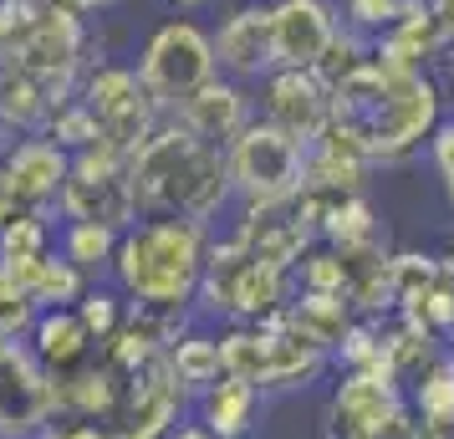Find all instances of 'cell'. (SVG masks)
Returning a JSON list of instances; mask_svg holds the SVG:
<instances>
[{
  "label": "cell",
  "mask_w": 454,
  "mask_h": 439,
  "mask_svg": "<svg viewBox=\"0 0 454 439\" xmlns=\"http://www.w3.org/2000/svg\"><path fill=\"white\" fill-rule=\"evenodd\" d=\"M230 189L240 205H291L307 179V144L281 133L266 118H250L240 138H230Z\"/></svg>",
  "instance_id": "8992f818"
},
{
  "label": "cell",
  "mask_w": 454,
  "mask_h": 439,
  "mask_svg": "<svg viewBox=\"0 0 454 439\" xmlns=\"http://www.w3.org/2000/svg\"><path fill=\"white\" fill-rule=\"evenodd\" d=\"M164 363H168V373H174V383H179L189 398H200L209 383H220V378H225L220 337L200 333V327H184V333L174 337V342L164 348Z\"/></svg>",
  "instance_id": "484cf974"
},
{
  "label": "cell",
  "mask_w": 454,
  "mask_h": 439,
  "mask_svg": "<svg viewBox=\"0 0 454 439\" xmlns=\"http://www.w3.org/2000/svg\"><path fill=\"white\" fill-rule=\"evenodd\" d=\"M368 62H372V42L368 36H357V31H348V26H337L332 46L322 51V62L311 67V72H317V82L332 92V87H342L348 77H357Z\"/></svg>",
  "instance_id": "f1b7e54d"
},
{
  "label": "cell",
  "mask_w": 454,
  "mask_h": 439,
  "mask_svg": "<svg viewBox=\"0 0 454 439\" xmlns=\"http://www.w3.org/2000/svg\"><path fill=\"white\" fill-rule=\"evenodd\" d=\"M51 251H57V235H51L46 209H16V215L0 225V271L5 276L26 281Z\"/></svg>",
  "instance_id": "d4e9b609"
},
{
  "label": "cell",
  "mask_w": 454,
  "mask_h": 439,
  "mask_svg": "<svg viewBox=\"0 0 454 439\" xmlns=\"http://www.w3.org/2000/svg\"><path fill=\"white\" fill-rule=\"evenodd\" d=\"M26 348L36 353V363H42L51 378L77 373L82 363L98 357V342L87 337L77 307H46V312H36L31 333H26Z\"/></svg>",
  "instance_id": "ffe728a7"
},
{
  "label": "cell",
  "mask_w": 454,
  "mask_h": 439,
  "mask_svg": "<svg viewBox=\"0 0 454 439\" xmlns=\"http://www.w3.org/2000/svg\"><path fill=\"white\" fill-rule=\"evenodd\" d=\"M21 286L31 292V302H36V307L46 312V307H77V302H82V292L92 286V281H87V276L77 271L72 261H62V255L51 251L42 266H36V271L26 276Z\"/></svg>",
  "instance_id": "83f0119b"
},
{
  "label": "cell",
  "mask_w": 454,
  "mask_h": 439,
  "mask_svg": "<svg viewBox=\"0 0 454 439\" xmlns=\"http://www.w3.org/2000/svg\"><path fill=\"white\" fill-rule=\"evenodd\" d=\"M409 5L413 0H342V26L372 42V36H383L393 21H403Z\"/></svg>",
  "instance_id": "1f68e13d"
},
{
  "label": "cell",
  "mask_w": 454,
  "mask_h": 439,
  "mask_svg": "<svg viewBox=\"0 0 454 439\" xmlns=\"http://www.w3.org/2000/svg\"><path fill=\"white\" fill-rule=\"evenodd\" d=\"M123 378L107 368L103 357H92L82 363L77 373L57 378V409L62 419H92V424H107V419L118 414V398H123Z\"/></svg>",
  "instance_id": "7402d4cb"
},
{
  "label": "cell",
  "mask_w": 454,
  "mask_h": 439,
  "mask_svg": "<svg viewBox=\"0 0 454 439\" xmlns=\"http://www.w3.org/2000/svg\"><path fill=\"white\" fill-rule=\"evenodd\" d=\"M444 113L450 103L434 72H388V67L368 62L357 77L332 87V123L372 164H398L413 148H424Z\"/></svg>",
  "instance_id": "6da1fadb"
},
{
  "label": "cell",
  "mask_w": 454,
  "mask_h": 439,
  "mask_svg": "<svg viewBox=\"0 0 454 439\" xmlns=\"http://www.w3.org/2000/svg\"><path fill=\"white\" fill-rule=\"evenodd\" d=\"M444 261H450V266H454V231H450V251H444Z\"/></svg>",
  "instance_id": "ee69618b"
},
{
  "label": "cell",
  "mask_w": 454,
  "mask_h": 439,
  "mask_svg": "<svg viewBox=\"0 0 454 439\" xmlns=\"http://www.w3.org/2000/svg\"><path fill=\"white\" fill-rule=\"evenodd\" d=\"M429 159H434V174H439V184H444V194H450V205H454V113H444L439 128L429 133Z\"/></svg>",
  "instance_id": "836d02e7"
},
{
  "label": "cell",
  "mask_w": 454,
  "mask_h": 439,
  "mask_svg": "<svg viewBox=\"0 0 454 439\" xmlns=\"http://www.w3.org/2000/svg\"><path fill=\"white\" fill-rule=\"evenodd\" d=\"M368 174H372V159L352 144L337 123H327L322 138L307 148V179H301V194H296V200L327 205V200L368 194Z\"/></svg>",
  "instance_id": "e0dca14e"
},
{
  "label": "cell",
  "mask_w": 454,
  "mask_h": 439,
  "mask_svg": "<svg viewBox=\"0 0 454 439\" xmlns=\"http://www.w3.org/2000/svg\"><path fill=\"white\" fill-rule=\"evenodd\" d=\"M261 404H266V394H261L255 383L225 373L220 383H209L205 394H200V424H205L215 439H250Z\"/></svg>",
  "instance_id": "603a6c76"
},
{
  "label": "cell",
  "mask_w": 454,
  "mask_h": 439,
  "mask_svg": "<svg viewBox=\"0 0 454 439\" xmlns=\"http://www.w3.org/2000/svg\"><path fill=\"white\" fill-rule=\"evenodd\" d=\"M77 317H82V327L87 337L103 348V342H113V337L123 333V322H128V296L118 292V286H87L82 302H77Z\"/></svg>",
  "instance_id": "f546056e"
},
{
  "label": "cell",
  "mask_w": 454,
  "mask_h": 439,
  "mask_svg": "<svg viewBox=\"0 0 454 439\" xmlns=\"http://www.w3.org/2000/svg\"><path fill=\"white\" fill-rule=\"evenodd\" d=\"M16 209H21V205H16V194H11V179H5V159H0V225H5Z\"/></svg>",
  "instance_id": "74e56055"
},
{
  "label": "cell",
  "mask_w": 454,
  "mask_h": 439,
  "mask_svg": "<svg viewBox=\"0 0 454 439\" xmlns=\"http://www.w3.org/2000/svg\"><path fill=\"white\" fill-rule=\"evenodd\" d=\"M128 179H133L138 215H179V220L215 225V215L235 200L225 148L194 138L174 118H164L128 153Z\"/></svg>",
  "instance_id": "7a4b0ae2"
},
{
  "label": "cell",
  "mask_w": 454,
  "mask_h": 439,
  "mask_svg": "<svg viewBox=\"0 0 454 439\" xmlns=\"http://www.w3.org/2000/svg\"><path fill=\"white\" fill-rule=\"evenodd\" d=\"M57 209H62V220H92V225H107V231L123 235L138 220V200H133V179H128V153L103 148V144L72 153Z\"/></svg>",
  "instance_id": "9c48e42d"
},
{
  "label": "cell",
  "mask_w": 454,
  "mask_h": 439,
  "mask_svg": "<svg viewBox=\"0 0 454 439\" xmlns=\"http://www.w3.org/2000/svg\"><path fill=\"white\" fill-rule=\"evenodd\" d=\"M450 348H454V327H450Z\"/></svg>",
  "instance_id": "f6af8a7d"
},
{
  "label": "cell",
  "mask_w": 454,
  "mask_h": 439,
  "mask_svg": "<svg viewBox=\"0 0 454 439\" xmlns=\"http://www.w3.org/2000/svg\"><path fill=\"white\" fill-rule=\"evenodd\" d=\"M255 118H266V123H276L281 133H291L311 148L322 138V128L332 123V92L317 82V72L276 67L255 82Z\"/></svg>",
  "instance_id": "4fadbf2b"
},
{
  "label": "cell",
  "mask_w": 454,
  "mask_h": 439,
  "mask_svg": "<svg viewBox=\"0 0 454 439\" xmlns=\"http://www.w3.org/2000/svg\"><path fill=\"white\" fill-rule=\"evenodd\" d=\"M31 439H62V419H57V424H46V429H36Z\"/></svg>",
  "instance_id": "b9f144b4"
},
{
  "label": "cell",
  "mask_w": 454,
  "mask_h": 439,
  "mask_svg": "<svg viewBox=\"0 0 454 439\" xmlns=\"http://www.w3.org/2000/svg\"><path fill=\"white\" fill-rule=\"evenodd\" d=\"M439 57H444V42H439V31H434L424 0H413L409 16L393 21L383 36H372V62L388 67V72H429Z\"/></svg>",
  "instance_id": "44dd1931"
},
{
  "label": "cell",
  "mask_w": 454,
  "mask_h": 439,
  "mask_svg": "<svg viewBox=\"0 0 454 439\" xmlns=\"http://www.w3.org/2000/svg\"><path fill=\"white\" fill-rule=\"evenodd\" d=\"M209 42H215V62H220L225 77H235V82H261L266 72H276V51H270V0L235 5Z\"/></svg>",
  "instance_id": "ac0fdd59"
},
{
  "label": "cell",
  "mask_w": 454,
  "mask_h": 439,
  "mask_svg": "<svg viewBox=\"0 0 454 439\" xmlns=\"http://www.w3.org/2000/svg\"><path fill=\"white\" fill-rule=\"evenodd\" d=\"M409 419V398H403V383L388 373H342L337 394H332L327 409V435L332 439H383L398 424Z\"/></svg>",
  "instance_id": "7c38bea8"
},
{
  "label": "cell",
  "mask_w": 454,
  "mask_h": 439,
  "mask_svg": "<svg viewBox=\"0 0 454 439\" xmlns=\"http://www.w3.org/2000/svg\"><path fill=\"white\" fill-rule=\"evenodd\" d=\"M133 72L148 87V98L168 113L179 98H189L194 87H205L220 72V62H215V42H209L205 26H194L189 16H174V21L153 26V36L144 42Z\"/></svg>",
  "instance_id": "52a82bcc"
},
{
  "label": "cell",
  "mask_w": 454,
  "mask_h": 439,
  "mask_svg": "<svg viewBox=\"0 0 454 439\" xmlns=\"http://www.w3.org/2000/svg\"><path fill=\"white\" fill-rule=\"evenodd\" d=\"M424 11H429L434 31H439V42H444V51L454 46V0H424Z\"/></svg>",
  "instance_id": "e575fe53"
},
{
  "label": "cell",
  "mask_w": 454,
  "mask_h": 439,
  "mask_svg": "<svg viewBox=\"0 0 454 439\" xmlns=\"http://www.w3.org/2000/svg\"><path fill=\"white\" fill-rule=\"evenodd\" d=\"M77 98L87 103L92 123H98V144L118 148V153H133L153 128L164 123V107L148 98V87L138 82L133 67H82V82H77Z\"/></svg>",
  "instance_id": "ba28073f"
},
{
  "label": "cell",
  "mask_w": 454,
  "mask_h": 439,
  "mask_svg": "<svg viewBox=\"0 0 454 439\" xmlns=\"http://www.w3.org/2000/svg\"><path fill=\"white\" fill-rule=\"evenodd\" d=\"M113 251H118V231H107V225H92V220H62V231H57V255L72 261L87 281L107 276Z\"/></svg>",
  "instance_id": "4316f807"
},
{
  "label": "cell",
  "mask_w": 454,
  "mask_h": 439,
  "mask_svg": "<svg viewBox=\"0 0 454 439\" xmlns=\"http://www.w3.org/2000/svg\"><path fill=\"white\" fill-rule=\"evenodd\" d=\"M184 404L189 394L174 383L168 363H148L138 378H128L123 398H118V414L107 419L113 439H168L174 424L184 419Z\"/></svg>",
  "instance_id": "5bb4252c"
},
{
  "label": "cell",
  "mask_w": 454,
  "mask_h": 439,
  "mask_svg": "<svg viewBox=\"0 0 454 439\" xmlns=\"http://www.w3.org/2000/svg\"><path fill=\"white\" fill-rule=\"evenodd\" d=\"M337 5L332 0H270V51L276 67L291 72H311L322 62V51L337 36Z\"/></svg>",
  "instance_id": "2e32d148"
},
{
  "label": "cell",
  "mask_w": 454,
  "mask_h": 439,
  "mask_svg": "<svg viewBox=\"0 0 454 439\" xmlns=\"http://www.w3.org/2000/svg\"><path fill=\"white\" fill-rule=\"evenodd\" d=\"M434 77H439V87H444V103H450V98H454V46L439 57V62H434Z\"/></svg>",
  "instance_id": "8d00e7d4"
},
{
  "label": "cell",
  "mask_w": 454,
  "mask_h": 439,
  "mask_svg": "<svg viewBox=\"0 0 454 439\" xmlns=\"http://www.w3.org/2000/svg\"><path fill=\"white\" fill-rule=\"evenodd\" d=\"M409 414L419 419V429H454V348L444 342L439 353L403 383Z\"/></svg>",
  "instance_id": "cb8c5ba5"
},
{
  "label": "cell",
  "mask_w": 454,
  "mask_h": 439,
  "mask_svg": "<svg viewBox=\"0 0 454 439\" xmlns=\"http://www.w3.org/2000/svg\"><path fill=\"white\" fill-rule=\"evenodd\" d=\"M46 138L57 148H67V153H82V148H98V123H92V113H87V103L72 92L67 103L51 107V118H46L42 128Z\"/></svg>",
  "instance_id": "4dcf8cb0"
},
{
  "label": "cell",
  "mask_w": 454,
  "mask_h": 439,
  "mask_svg": "<svg viewBox=\"0 0 454 439\" xmlns=\"http://www.w3.org/2000/svg\"><path fill=\"white\" fill-rule=\"evenodd\" d=\"M159 5H168V11H205L209 0H159Z\"/></svg>",
  "instance_id": "ab89813d"
},
{
  "label": "cell",
  "mask_w": 454,
  "mask_h": 439,
  "mask_svg": "<svg viewBox=\"0 0 454 439\" xmlns=\"http://www.w3.org/2000/svg\"><path fill=\"white\" fill-rule=\"evenodd\" d=\"M0 159H5V179H11V194H16V205H21V209H46V205H57V200H62L72 153L57 148L46 133L16 138Z\"/></svg>",
  "instance_id": "d6986e66"
},
{
  "label": "cell",
  "mask_w": 454,
  "mask_h": 439,
  "mask_svg": "<svg viewBox=\"0 0 454 439\" xmlns=\"http://www.w3.org/2000/svg\"><path fill=\"white\" fill-rule=\"evenodd\" d=\"M36 312H42V307L31 302V292H26L16 276L0 271V342H26Z\"/></svg>",
  "instance_id": "d6a6232c"
},
{
  "label": "cell",
  "mask_w": 454,
  "mask_h": 439,
  "mask_svg": "<svg viewBox=\"0 0 454 439\" xmlns=\"http://www.w3.org/2000/svg\"><path fill=\"white\" fill-rule=\"evenodd\" d=\"M220 353H225V373L255 383L261 394H296L311 388L317 378L332 368V353L301 337L286 317L276 312L266 322H235L220 333Z\"/></svg>",
  "instance_id": "277c9868"
},
{
  "label": "cell",
  "mask_w": 454,
  "mask_h": 439,
  "mask_svg": "<svg viewBox=\"0 0 454 439\" xmlns=\"http://www.w3.org/2000/svg\"><path fill=\"white\" fill-rule=\"evenodd\" d=\"M168 439H215V435H209V429L200 424V419H194V424H184V419H179V424H174V435H168Z\"/></svg>",
  "instance_id": "f35d334b"
},
{
  "label": "cell",
  "mask_w": 454,
  "mask_h": 439,
  "mask_svg": "<svg viewBox=\"0 0 454 439\" xmlns=\"http://www.w3.org/2000/svg\"><path fill=\"white\" fill-rule=\"evenodd\" d=\"M200 312L205 317H225L235 322H266L291 302V271L261 261L255 251H246L235 235H215L205 255V276H200Z\"/></svg>",
  "instance_id": "5b68a950"
},
{
  "label": "cell",
  "mask_w": 454,
  "mask_h": 439,
  "mask_svg": "<svg viewBox=\"0 0 454 439\" xmlns=\"http://www.w3.org/2000/svg\"><path fill=\"white\" fill-rule=\"evenodd\" d=\"M107 5H118V0H77V11H82V16H87V11H107Z\"/></svg>",
  "instance_id": "60d3db41"
},
{
  "label": "cell",
  "mask_w": 454,
  "mask_h": 439,
  "mask_svg": "<svg viewBox=\"0 0 454 439\" xmlns=\"http://www.w3.org/2000/svg\"><path fill=\"white\" fill-rule=\"evenodd\" d=\"M393 317L413 322L434 337L454 327V266L444 255L398 251L393 255Z\"/></svg>",
  "instance_id": "8fae6325"
},
{
  "label": "cell",
  "mask_w": 454,
  "mask_h": 439,
  "mask_svg": "<svg viewBox=\"0 0 454 439\" xmlns=\"http://www.w3.org/2000/svg\"><path fill=\"white\" fill-rule=\"evenodd\" d=\"M57 419V378L26 342H0V439H31Z\"/></svg>",
  "instance_id": "30bf717a"
},
{
  "label": "cell",
  "mask_w": 454,
  "mask_h": 439,
  "mask_svg": "<svg viewBox=\"0 0 454 439\" xmlns=\"http://www.w3.org/2000/svg\"><path fill=\"white\" fill-rule=\"evenodd\" d=\"M164 118H174L179 128H189L194 138H205V144H220L230 148V138H240L246 123L255 118V92L246 82H235V77H209L205 87H194L189 98L168 107Z\"/></svg>",
  "instance_id": "9a60e30c"
},
{
  "label": "cell",
  "mask_w": 454,
  "mask_h": 439,
  "mask_svg": "<svg viewBox=\"0 0 454 439\" xmlns=\"http://www.w3.org/2000/svg\"><path fill=\"white\" fill-rule=\"evenodd\" d=\"M424 439H454V429H434V435L424 429Z\"/></svg>",
  "instance_id": "7bdbcfd3"
},
{
  "label": "cell",
  "mask_w": 454,
  "mask_h": 439,
  "mask_svg": "<svg viewBox=\"0 0 454 439\" xmlns=\"http://www.w3.org/2000/svg\"><path fill=\"white\" fill-rule=\"evenodd\" d=\"M62 439H113V429L92 419H62Z\"/></svg>",
  "instance_id": "d590c367"
},
{
  "label": "cell",
  "mask_w": 454,
  "mask_h": 439,
  "mask_svg": "<svg viewBox=\"0 0 454 439\" xmlns=\"http://www.w3.org/2000/svg\"><path fill=\"white\" fill-rule=\"evenodd\" d=\"M215 231L179 215H138L113 251V286L128 296V307H159V312H189L200 296L205 255Z\"/></svg>",
  "instance_id": "3957f363"
}]
</instances>
